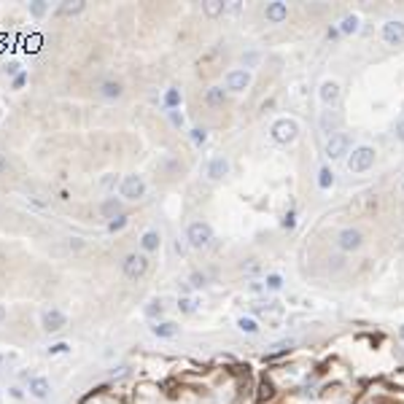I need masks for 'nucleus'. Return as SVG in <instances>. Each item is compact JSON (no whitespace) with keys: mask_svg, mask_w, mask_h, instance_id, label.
Returning a JSON list of instances; mask_svg holds the SVG:
<instances>
[{"mask_svg":"<svg viewBox=\"0 0 404 404\" xmlns=\"http://www.w3.org/2000/svg\"><path fill=\"white\" fill-rule=\"evenodd\" d=\"M272 396H275V386H272L270 380H261V386H259V404L270 402Z\"/></svg>","mask_w":404,"mask_h":404,"instance_id":"nucleus-20","label":"nucleus"},{"mask_svg":"<svg viewBox=\"0 0 404 404\" xmlns=\"http://www.w3.org/2000/svg\"><path fill=\"white\" fill-rule=\"evenodd\" d=\"M81 11H84V3L81 0H68V3H62L57 8L59 17H73V14H81Z\"/></svg>","mask_w":404,"mask_h":404,"instance_id":"nucleus-16","label":"nucleus"},{"mask_svg":"<svg viewBox=\"0 0 404 404\" xmlns=\"http://www.w3.org/2000/svg\"><path fill=\"white\" fill-rule=\"evenodd\" d=\"M49 391H52V386H49L46 377H33V380H30V393H33V396L46 399V396H49Z\"/></svg>","mask_w":404,"mask_h":404,"instance_id":"nucleus-13","label":"nucleus"},{"mask_svg":"<svg viewBox=\"0 0 404 404\" xmlns=\"http://www.w3.org/2000/svg\"><path fill=\"white\" fill-rule=\"evenodd\" d=\"M124 224H127V219H124V216H119V219H113V221L108 224V229H110V232H119Z\"/></svg>","mask_w":404,"mask_h":404,"instance_id":"nucleus-32","label":"nucleus"},{"mask_svg":"<svg viewBox=\"0 0 404 404\" xmlns=\"http://www.w3.org/2000/svg\"><path fill=\"white\" fill-rule=\"evenodd\" d=\"M248 84H251L248 70H229V73H226V89H229V92H245Z\"/></svg>","mask_w":404,"mask_h":404,"instance_id":"nucleus-7","label":"nucleus"},{"mask_svg":"<svg viewBox=\"0 0 404 404\" xmlns=\"http://www.w3.org/2000/svg\"><path fill=\"white\" fill-rule=\"evenodd\" d=\"M399 334H402V340H404V326H402V329H399Z\"/></svg>","mask_w":404,"mask_h":404,"instance_id":"nucleus-42","label":"nucleus"},{"mask_svg":"<svg viewBox=\"0 0 404 404\" xmlns=\"http://www.w3.org/2000/svg\"><path fill=\"white\" fill-rule=\"evenodd\" d=\"M100 213H103L105 219H119L121 216V202L116 200V197H108V200L100 205Z\"/></svg>","mask_w":404,"mask_h":404,"instance_id":"nucleus-12","label":"nucleus"},{"mask_svg":"<svg viewBox=\"0 0 404 404\" xmlns=\"http://www.w3.org/2000/svg\"><path fill=\"white\" fill-rule=\"evenodd\" d=\"M372 165H375V148H369V146H358V148L350 154V159H348L350 173H364V170H369Z\"/></svg>","mask_w":404,"mask_h":404,"instance_id":"nucleus-1","label":"nucleus"},{"mask_svg":"<svg viewBox=\"0 0 404 404\" xmlns=\"http://www.w3.org/2000/svg\"><path fill=\"white\" fill-rule=\"evenodd\" d=\"M224 97H226V94H224V89H221V87H210L208 92H205V103H208V105H221V103H224Z\"/></svg>","mask_w":404,"mask_h":404,"instance_id":"nucleus-19","label":"nucleus"},{"mask_svg":"<svg viewBox=\"0 0 404 404\" xmlns=\"http://www.w3.org/2000/svg\"><path fill=\"white\" fill-rule=\"evenodd\" d=\"M146 270H148V259H146L143 254H129L127 259H124V275L132 277V280L143 277Z\"/></svg>","mask_w":404,"mask_h":404,"instance_id":"nucleus-5","label":"nucleus"},{"mask_svg":"<svg viewBox=\"0 0 404 404\" xmlns=\"http://www.w3.org/2000/svg\"><path fill=\"white\" fill-rule=\"evenodd\" d=\"M237 326H240L242 331H248V334H256V331H259V323H256L254 318H240Z\"/></svg>","mask_w":404,"mask_h":404,"instance_id":"nucleus-27","label":"nucleus"},{"mask_svg":"<svg viewBox=\"0 0 404 404\" xmlns=\"http://www.w3.org/2000/svg\"><path fill=\"white\" fill-rule=\"evenodd\" d=\"M383 40H386V43H391V46L402 43V40H404V22L391 19V22L383 24Z\"/></svg>","mask_w":404,"mask_h":404,"instance_id":"nucleus-8","label":"nucleus"},{"mask_svg":"<svg viewBox=\"0 0 404 404\" xmlns=\"http://www.w3.org/2000/svg\"><path fill=\"white\" fill-rule=\"evenodd\" d=\"M151 331L156 337H175L178 334V326L175 323H156V326H151Z\"/></svg>","mask_w":404,"mask_h":404,"instance_id":"nucleus-18","label":"nucleus"},{"mask_svg":"<svg viewBox=\"0 0 404 404\" xmlns=\"http://www.w3.org/2000/svg\"><path fill=\"white\" fill-rule=\"evenodd\" d=\"M256 312H259V315H264V318H280V305H277V302H270V305L267 307H256Z\"/></svg>","mask_w":404,"mask_h":404,"instance_id":"nucleus-22","label":"nucleus"},{"mask_svg":"<svg viewBox=\"0 0 404 404\" xmlns=\"http://www.w3.org/2000/svg\"><path fill=\"white\" fill-rule=\"evenodd\" d=\"M3 318H6V307L0 305V323H3Z\"/></svg>","mask_w":404,"mask_h":404,"instance_id":"nucleus-41","label":"nucleus"},{"mask_svg":"<svg viewBox=\"0 0 404 404\" xmlns=\"http://www.w3.org/2000/svg\"><path fill=\"white\" fill-rule=\"evenodd\" d=\"M331 184H334V173H331L329 167H323L321 173H318V186H321V189H329Z\"/></svg>","mask_w":404,"mask_h":404,"instance_id":"nucleus-24","label":"nucleus"},{"mask_svg":"<svg viewBox=\"0 0 404 404\" xmlns=\"http://www.w3.org/2000/svg\"><path fill=\"white\" fill-rule=\"evenodd\" d=\"M162 312H165V307H162V302L159 299H154V302H148V305H146V315L148 318H162Z\"/></svg>","mask_w":404,"mask_h":404,"instance_id":"nucleus-25","label":"nucleus"},{"mask_svg":"<svg viewBox=\"0 0 404 404\" xmlns=\"http://www.w3.org/2000/svg\"><path fill=\"white\" fill-rule=\"evenodd\" d=\"M6 167H8V159H6L3 154H0V175H3V170H6Z\"/></svg>","mask_w":404,"mask_h":404,"instance_id":"nucleus-40","label":"nucleus"},{"mask_svg":"<svg viewBox=\"0 0 404 404\" xmlns=\"http://www.w3.org/2000/svg\"><path fill=\"white\" fill-rule=\"evenodd\" d=\"M186 240H189L191 248H205V245H210V240H213V229H210L208 224L197 221V224L189 226V232H186Z\"/></svg>","mask_w":404,"mask_h":404,"instance_id":"nucleus-2","label":"nucleus"},{"mask_svg":"<svg viewBox=\"0 0 404 404\" xmlns=\"http://www.w3.org/2000/svg\"><path fill=\"white\" fill-rule=\"evenodd\" d=\"M348 148H350V138H348V135H342V132L329 135V140H326V156H329V159L345 156Z\"/></svg>","mask_w":404,"mask_h":404,"instance_id":"nucleus-4","label":"nucleus"},{"mask_svg":"<svg viewBox=\"0 0 404 404\" xmlns=\"http://www.w3.org/2000/svg\"><path fill=\"white\" fill-rule=\"evenodd\" d=\"M121 194L127 197V200H140L146 194V184L140 175H127L124 184H121Z\"/></svg>","mask_w":404,"mask_h":404,"instance_id":"nucleus-6","label":"nucleus"},{"mask_svg":"<svg viewBox=\"0 0 404 404\" xmlns=\"http://www.w3.org/2000/svg\"><path fill=\"white\" fill-rule=\"evenodd\" d=\"M202 283H205V275L194 272V275H191V286H202Z\"/></svg>","mask_w":404,"mask_h":404,"instance_id":"nucleus-35","label":"nucleus"},{"mask_svg":"<svg viewBox=\"0 0 404 404\" xmlns=\"http://www.w3.org/2000/svg\"><path fill=\"white\" fill-rule=\"evenodd\" d=\"M62 326H65V312H59V310L43 312V329L46 331H59Z\"/></svg>","mask_w":404,"mask_h":404,"instance_id":"nucleus-11","label":"nucleus"},{"mask_svg":"<svg viewBox=\"0 0 404 404\" xmlns=\"http://www.w3.org/2000/svg\"><path fill=\"white\" fill-rule=\"evenodd\" d=\"M191 140L194 143H205V129H191Z\"/></svg>","mask_w":404,"mask_h":404,"instance_id":"nucleus-34","label":"nucleus"},{"mask_svg":"<svg viewBox=\"0 0 404 404\" xmlns=\"http://www.w3.org/2000/svg\"><path fill=\"white\" fill-rule=\"evenodd\" d=\"M226 173H229V162H226V159H221V156H219V159H213V162L208 165V175H210L213 181L224 178Z\"/></svg>","mask_w":404,"mask_h":404,"instance_id":"nucleus-14","label":"nucleus"},{"mask_svg":"<svg viewBox=\"0 0 404 404\" xmlns=\"http://www.w3.org/2000/svg\"><path fill=\"white\" fill-rule=\"evenodd\" d=\"M143 248L146 251H156L159 248V235H156V232H146L143 235Z\"/></svg>","mask_w":404,"mask_h":404,"instance_id":"nucleus-26","label":"nucleus"},{"mask_svg":"<svg viewBox=\"0 0 404 404\" xmlns=\"http://www.w3.org/2000/svg\"><path fill=\"white\" fill-rule=\"evenodd\" d=\"M49 350H52V353H65V350H68V345H65V342H57V345H52Z\"/></svg>","mask_w":404,"mask_h":404,"instance_id":"nucleus-36","label":"nucleus"},{"mask_svg":"<svg viewBox=\"0 0 404 404\" xmlns=\"http://www.w3.org/2000/svg\"><path fill=\"white\" fill-rule=\"evenodd\" d=\"M100 94L103 97H121V84L119 81H103L100 84Z\"/></svg>","mask_w":404,"mask_h":404,"instance_id":"nucleus-17","label":"nucleus"},{"mask_svg":"<svg viewBox=\"0 0 404 404\" xmlns=\"http://www.w3.org/2000/svg\"><path fill=\"white\" fill-rule=\"evenodd\" d=\"M337 97H340V87H337L334 81H326V84L321 87V100H323L326 105H334Z\"/></svg>","mask_w":404,"mask_h":404,"instance_id":"nucleus-15","label":"nucleus"},{"mask_svg":"<svg viewBox=\"0 0 404 404\" xmlns=\"http://www.w3.org/2000/svg\"><path fill=\"white\" fill-rule=\"evenodd\" d=\"M296 138V121L291 119H277L272 124V140L275 143H291Z\"/></svg>","mask_w":404,"mask_h":404,"instance_id":"nucleus-3","label":"nucleus"},{"mask_svg":"<svg viewBox=\"0 0 404 404\" xmlns=\"http://www.w3.org/2000/svg\"><path fill=\"white\" fill-rule=\"evenodd\" d=\"M194 305H197L194 299H181V302H178V310H184V312H191V310H194Z\"/></svg>","mask_w":404,"mask_h":404,"instance_id":"nucleus-33","label":"nucleus"},{"mask_svg":"<svg viewBox=\"0 0 404 404\" xmlns=\"http://www.w3.org/2000/svg\"><path fill=\"white\" fill-rule=\"evenodd\" d=\"M280 286H283V277H280V275H275V272H272V275H267V289L277 291Z\"/></svg>","mask_w":404,"mask_h":404,"instance_id":"nucleus-28","label":"nucleus"},{"mask_svg":"<svg viewBox=\"0 0 404 404\" xmlns=\"http://www.w3.org/2000/svg\"><path fill=\"white\" fill-rule=\"evenodd\" d=\"M361 242H364V237H361L358 229H342L340 237H337V245H340L342 251H358Z\"/></svg>","mask_w":404,"mask_h":404,"instance_id":"nucleus-9","label":"nucleus"},{"mask_svg":"<svg viewBox=\"0 0 404 404\" xmlns=\"http://www.w3.org/2000/svg\"><path fill=\"white\" fill-rule=\"evenodd\" d=\"M356 30H358V17L356 14H348L340 22V33H356Z\"/></svg>","mask_w":404,"mask_h":404,"instance_id":"nucleus-21","label":"nucleus"},{"mask_svg":"<svg viewBox=\"0 0 404 404\" xmlns=\"http://www.w3.org/2000/svg\"><path fill=\"white\" fill-rule=\"evenodd\" d=\"M24 81H27V75H17V78H14V87H22V84H24Z\"/></svg>","mask_w":404,"mask_h":404,"instance_id":"nucleus-39","label":"nucleus"},{"mask_svg":"<svg viewBox=\"0 0 404 404\" xmlns=\"http://www.w3.org/2000/svg\"><path fill=\"white\" fill-rule=\"evenodd\" d=\"M202 8H205V14H208V17H219V14L226 11V6L221 3V0H208Z\"/></svg>","mask_w":404,"mask_h":404,"instance_id":"nucleus-23","label":"nucleus"},{"mask_svg":"<svg viewBox=\"0 0 404 404\" xmlns=\"http://www.w3.org/2000/svg\"><path fill=\"white\" fill-rule=\"evenodd\" d=\"M264 17L270 19V22H283V19L289 17V6L286 3H280V0H275V3H267V8H264Z\"/></svg>","mask_w":404,"mask_h":404,"instance_id":"nucleus-10","label":"nucleus"},{"mask_svg":"<svg viewBox=\"0 0 404 404\" xmlns=\"http://www.w3.org/2000/svg\"><path fill=\"white\" fill-rule=\"evenodd\" d=\"M46 3H43V0H38V3H33V6H30V11H33V17H43V14H46Z\"/></svg>","mask_w":404,"mask_h":404,"instance_id":"nucleus-30","label":"nucleus"},{"mask_svg":"<svg viewBox=\"0 0 404 404\" xmlns=\"http://www.w3.org/2000/svg\"><path fill=\"white\" fill-rule=\"evenodd\" d=\"M396 138H399V140H402V143H404V119H402V121H399V124H396Z\"/></svg>","mask_w":404,"mask_h":404,"instance_id":"nucleus-37","label":"nucleus"},{"mask_svg":"<svg viewBox=\"0 0 404 404\" xmlns=\"http://www.w3.org/2000/svg\"><path fill=\"white\" fill-rule=\"evenodd\" d=\"M165 103H167L170 108H173V105H178V103H181V94L175 92V89H170V92H167V97H165Z\"/></svg>","mask_w":404,"mask_h":404,"instance_id":"nucleus-31","label":"nucleus"},{"mask_svg":"<svg viewBox=\"0 0 404 404\" xmlns=\"http://www.w3.org/2000/svg\"><path fill=\"white\" fill-rule=\"evenodd\" d=\"M256 59H259V57L251 52V54H245V57H242V62H245V65H256Z\"/></svg>","mask_w":404,"mask_h":404,"instance_id":"nucleus-38","label":"nucleus"},{"mask_svg":"<svg viewBox=\"0 0 404 404\" xmlns=\"http://www.w3.org/2000/svg\"><path fill=\"white\" fill-rule=\"evenodd\" d=\"M337 124H340V119H337V116H331V113L323 116V129H329V132H331V129H334Z\"/></svg>","mask_w":404,"mask_h":404,"instance_id":"nucleus-29","label":"nucleus"}]
</instances>
